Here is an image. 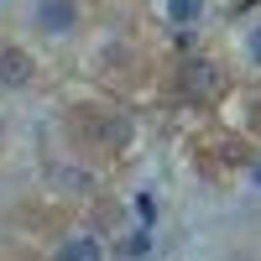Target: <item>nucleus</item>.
Returning <instances> with one entry per match:
<instances>
[{"instance_id": "f257e3e1", "label": "nucleus", "mask_w": 261, "mask_h": 261, "mask_svg": "<svg viewBox=\"0 0 261 261\" xmlns=\"http://www.w3.org/2000/svg\"><path fill=\"white\" fill-rule=\"evenodd\" d=\"M37 21H42V32L63 37V32H73L79 6H73V0H42V6H37Z\"/></svg>"}, {"instance_id": "f03ea898", "label": "nucleus", "mask_w": 261, "mask_h": 261, "mask_svg": "<svg viewBox=\"0 0 261 261\" xmlns=\"http://www.w3.org/2000/svg\"><path fill=\"white\" fill-rule=\"evenodd\" d=\"M0 79H6V84H27V79H32L27 53H16V47H6V53H0Z\"/></svg>"}, {"instance_id": "7ed1b4c3", "label": "nucleus", "mask_w": 261, "mask_h": 261, "mask_svg": "<svg viewBox=\"0 0 261 261\" xmlns=\"http://www.w3.org/2000/svg\"><path fill=\"white\" fill-rule=\"evenodd\" d=\"M63 261H105V251H99L94 235H73V241L63 246Z\"/></svg>"}, {"instance_id": "20e7f679", "label": "nucleus", "mask_w": 261, "mask_h": 261, "mask_svg": "<svg viewBox=\"0 0 261 261\" xmlns=\"http://www.w3.org/2000/svg\"><path fill=\"white\" fill-rule=\"evenodd\" d=\"M167 16L178 21V27H193V21L204 16V0H167Z\"/></svg>"}, {"instance_id": "39448f33", "label": "nucleus", "mask_w": 261, "mask_h": 261, "mask_svg": "<svg viewBox=\"0 0 261 261\" xmlns=\"http://www.w3.org/2000/svg\"><path fill=\"white\" fill-rule=\"evenodd\" d=\"M251 58H256V63H261V27H256V32H251Z\"/></svg>"}]
</instances>
